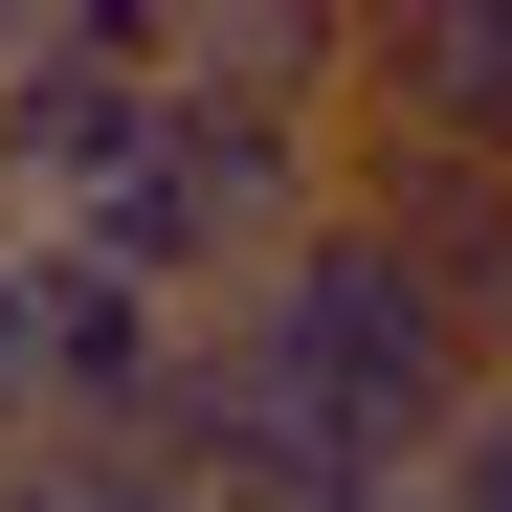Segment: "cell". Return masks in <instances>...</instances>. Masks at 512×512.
<instances>
[{
  "label": "cell",
  "mask_w": 512,
  "mask_h": 512,
  "mask_svg": "<svg viewBox=\"0 0 512 512\" xmlns=\"http://www.w3.org/2000/svg\"><path fill=\"white\" fill-rule=\"evenodd\" d=\"M357 156L512 179V0H401V23H357Z\"/></svg>",
  "instance_id": "cell-2"
},
{
  "label": "cell",
  "mask_w": 512,
  "mask_h": 512,
  "mask_svg": "<svg viewBox=\"0 0 512 512\" xmlns=\"http://www.w3.org/2000/svg\"><path fill=\"white\" fill-rule=\"evenodd\" d=\"M223 334H245V357H268V379L334 423V446H379V468H446V423L490 401V334L423 290V268H401L357 201H334V223H312V245H290V268L245 290Z\"/></svg>",
  "instance_id": "cell-1"
},
{
  "label": "cell",
  "mask_w": 512,
  "mask_h": 512,
  "mask_svg": "<svg viewBox=\"0 0 512 512\" xmlns=\"http://www.w3.org/2000/svg\"><path fill=\"white\" fill-rule=\"evenodd\" d=\"M0 512H201V490L156 468V446H23V468H0Z\"/></svg>",
  "instance_id": "cell-3"
},
{
  "label": "cell",
  "mask_w": 512,
  "mask_h": 512,
  "mask_svg": "<svg viewBox=\"0 0 512 512\" xmlns=\"http://www.w3.org/2000/svg\"><path fill=\"white\" fill-rule=\"evenodd\" d=\"M423 490H446V512H512V379H490V401L446 423V468H423Z\"/></svg>",
  "instance_id": "cell-4"
},
{
  "label": "cell",
  "mask_w": 512,
  "mask_h": 512,
  "mask_svg": "<svg viewBox=\"0 0 512 512\" xmlns=\"http://www.w3.org/2000/svg\"><path fill=\"white\" fill-rule=\"evenodd\" d=\"M490 379H512V357H490Z\"/></svg>",
  "instance_id": "cell-5"
}]
</instances>
